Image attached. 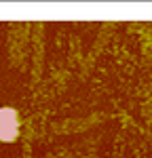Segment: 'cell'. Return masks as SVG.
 I'll return each instance as SVG.
<instances>
[{
  "label": "cell",
  "instance_id": "1",
  "mask_svg": "<svg viewBox=\"0 0 152 158\" xmlns=\"http://www.w3.org/2000/svg\"><path fill=\"white\" fill-rule=\"evenodd\" d=\"M17 131V120L13 110H0V137L2 139H13Z\"/></svg>",
  "mask_w": 152,
  "mask_h": 158
}]
</instances>
